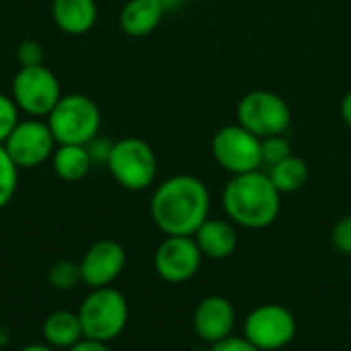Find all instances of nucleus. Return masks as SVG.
Listing matches in <instances>:
<instances>
[{"label":"nucleus","mask_w":351,"mask_h":351,"mask_svg":"<svg viewBox=\"0 0 351 351\" xmlns=\"http://www.w3.org/2000/svg\"><path fill=\"white\" fill-rule=\"evenodd\" d=\"M95 0H51V16L56 27L66 35H84L97 23Z\"/></svg>","instance_id":"obj_16"},{"label":"nucleus","mask_w":351,"mask_h":351,"mask_svg":"<svg viewBox=\"0 0 351 351\" xmlns=\"http://www.w3.org/2000/svg\"><path fill=\"white\" fill-rule=\"evenodd\" d=\"M19 351H56L53 348H49L47 343H31V346H25L23 350Z\"/></svg>","instance_id":"obj_30"},{"label":"nucleus","mask_w":351,"mask_h":351,"mask_svg":"<svg viewBox=\"0 0 351 351\" xmlns=\"http://www.w3.org/2000/svg\"><path fill=\"white\" fill-rule=\"evenodd\" d=\"M19 113L21 111H19L16 103L12 101V97L0 93V146L4 144V140L10 136V132L21 121Z\"/></svg>","instance_id":"obj_23"},{"label":"nucleus","mask_w":351,"mask_h":351,"mask_svg":"<svg viewBox=\"0 0 351 351\" xmlns=\"http://www.w3.org/2000/svg\"><path fill=\"white\" fill-rule=\"evenodd\" d=\"M212 351H261L257 346H253L245 335H230L214 346H210Z\"/></svg>","instance_id":"obj_26"},{"label":"nucleus","mask_w":351,"mask_h":351,"mask_svg":"<svg viewBox=\"0 0 351 351\" xmlns=\"http://www.w3.org/2000/svg\"><path fill=\"white\" fill-rule=\"evenodd\" d=\"M68 351H111L107 343H101V341H93V339H86L82 337L76 346H72Z\"/></svg>","instance_id":"obj_28"},{"label":"nucleus","mask_w":351,"mask_h":351,"mask_svg":"<svg viewBox=\"0 0 351 351\" xmlns=\"http://www.w3.org/2000/svg\"><path fill=\"white\" fill-rule=\"evenodd\" d=\"M296 331L298 325L294 315L276 302L259 304L243 323V335L261 351H278L290 346L296 337Z\"/></svg>","instance_id":"obj_9"},{"label":"nucleus","mask_w":351,"mask_h":351,"mask_svg":"<svg viewBox=\"0 0 351 351\" xmlns=\"http://www.w3.org/2000/svg\"><path fill=\"white\" fill-rule=\"evenodd\" d=\"M237 311L224 296H208L193 311V331L204 346H214L232 335Z\"/></svg>","instance_id":"obj_13"},{"label":"nucleus","mask_w":351,"mask_h":351,"mask_svg":"<svg viewBox=\"0 0 351 351\" xmlns=\"http://www.w3.org/2000/svg\"><path fill=\"white\" fill-rule=\"evenodd\" d=\"M51 167L58 179L76 183L84 179L93 167L86 146L80 144H58L51 154Z\"/></svg>","instance_id":"obj_18"},{"label":"nucleus","mask_w":351,"mask_h":351,"mask_svg":"<svg viewBox=\"0 0 351 351\" xmlns=\"http://www.w3.org/2000/svg\"><path fill=\"white\" fill-rule=\"evenodd\" d=\"M202 255L212 261H222L234 255L239 247L237 224L222 218H208L193 234Z\"/></svg>","instance_id":"obj_14"},{"label":"nucleus","mask_w":351,"mask_h":351,"mask_svg":"<svg viewBox=\"0 0 351 351\" xmlns=\"http://www.w3.org/2000/svg\"><path fill=\"white\" fill-rule=\"evenodd\" d=\"M125 267V249L113 239H101L93 243L80 261L82 284L88 288L111 286Z\"/></svg>","instance_id":"obj_12"},{"label":"nucleus","mask_w":351,"mask_h":351,"mask_svg":"<svg viewBox=\"0 0 351 351\" xmlns=\"http://www.w3.org/2000/svg\"><path fill=\"white\" fill-rule=\"evenodd\" d=\"M350 280H351V261H350Z\"/></svg>","instance_id":"obj_33"},{"label":"nucleus","mask_w":351,"mask_h":351,"mask_svg":"<svg viewBox=\"0 0 351 351\" xmlns=\"http://www.w3.org/2000/svg\"><path fill=\"white\" fill-rule=\"evenodd\" d=\"M47 282H49V286H51L53 290H58V292L74 290V288L82 282L80 263H74V261H68V259L56 261V263L47 269Z\"/></svg>","instance_id":"obj_20"},{"label":"nucleus","mask_w":351,"mask_h":351,"mask_svg":"<svg viewBox=\"0 0 351 351\" xmlns=\"http://www.w3.org/2000/svg\"><path fill=\"white\" fill-rule=\"evenodd\" d=\"M341 117H343L346 125L351 130V90H348L341 99Z\"/></svg>","instance_id":"obj_29"},{"label":"nucleus","mask_w":351,"mask_h":351,"mask_svg":"<svg viewBox=\"0 0 351 351\" xmlns=\"http://www.w3.org/2000/svg\"><path fill=\"white\" fill-rule=\"evenodd\" d=\"M237 123L263 140L288 132L292 109L274 90H251L237 105Z\"/></svg>","instance_id":"obj_6"},{"label":"nucleus","mask_w":351,"mask_h":351,"mask_svg":"<svg viewBox=\"0 0 351 351\" xmlns=\"http://www.w3.org/2000/svg\"><path fill=\"white\" fill-rule=\"evenodd\" d=\"M189 351H212V348H193V350Z\"/></svg>","instance_id":"obj_32"},{"label":"nucleus","mask_w":351,"mask_h":351,"mask_svg":"<svg viewBox=\"0 0 351 351\" xmlns=\"http://www.w3.org/2000/svg\"><path fill=\"white\" fill-rule=\"evenodd\" d=\"M41 337L53 350H70L84 337L78 313L56 311L47 315L41 325Z\"/></svg>","instance_id":"obj_17"},{"label":"nucleus","mask_w":351,"mask_h":351,"mask_svg":"<svg viewBox=\"0 0 351 351\" xmlns=\"http://www.w3.org/2000/svg\"><path fill=\"white\" fill-rule=\"evenodd\" d=\"M269 179H271V183L276 185V189L284 195H288V193H296V191H300L304 185H306V181H308V175H311V171H308V165H306V160H302L300 156H288V158H284L282 162H278V165H274V167H269Z\"/></svg>","instance_id":"obj_19"},{"label":"nucleus","mask_w":351,"mask_h":351,"mask_svg":"<svg viewBox=\"0 0 351 351\" xmlns=\"http://www.w3.org/2000/svg\"><path fill=\"white\" fill-rule=\"evenodd\" d=\"M111 146H113V142H109V140H105V138H101V136H97L95 140H90V142L86 144V150H88V154H90L93 165H107Z\"/></svg>","instance_id":"obj_27"},{"label":"nucleus","mask_w":351,"mask_h":351,"mask_svg":"<svg viewBox=\"0 0 351 351\" xmlns=\"http://www.w3.org/2000/svg\"><path fill=\"white\" fill-rule=\"evenodd\" d=\"M222 206L230 222L247 230L271 226L282 210V193L267 173L251 171L232 175L222 191Z\"/></svg>","instance_id":"obj_2"},{"label":"nucleus","mask_w":351,"mask_h":351,"mask_svg":"<svg viewBox=\"0 0 351 351\" xmlns=\"http://www.w3.org/2000/svg\"><path fill=\"white\" fill-rule=\"evenodd\" d=\"M16 185H19V167L12 162L4 146H0V210H4L12 202L16 193Z\"/></svg>","instance_id":"obj_21"},{"label":"nucleus","mask_w":351,"mask_h":351,"mask_svg":"<svg viewBox=\"0 0 351 351\" xmlns=\"http://www.w3.org/2000/svg\"><path fill=\"white\" fill-rule=\"evenodd\" d=\"M292 156V144L286 138V134H278V136H269L261 140V158L263 165L274 167L278 162H282L284 158Z\"/></svg>","instance_id":"obj_22"},{"label":"nucleus","mask_w":351,"mask_h":351,"mask_svg":"<svg viewBox=\"0 0 351 351\" xmlns=\"http://www.w3.org/2000/svg\"><path fill=\"white\" fill-rule=\"evenodd\" d=\"M105 167L111 177L130 191L148 189L158 173L156 152L142 138H121L113 142Z\"/></svg>","instance_id":"obj_5"},{"label":"nucleus","mask_w":351,"mask_h":351,"mask_svg":"<svg viewBox=\"0 0 351 351\" xmlns=\"http://www.w3.org/2000/svg\"><path fill=\"white\" fill-rule=\"evenodd\" d=\"M350 321H351V302H350Z\"/></svg>","instance_id":"obj_34"},{"label":"nucleus","mask_w":351,"mask_h":351,"mask_svg":"<svg viewBox=\"0 0 351 351\" xmlns=\"http://www.w3.org/2000/svg\"><path fill=\"white\" fill-rule=\"evenodd\" d=\"M10 93L19 111L39 119L47 117L62 99L60 80L47 66L19 68L12 78Z\"/></svg>","instance_id":"obj_7"},{"label":"nucleus","mask_w":351,"mask_h":351,"mask_svg":"<svg viewBox=\"0 0 351 351\" xmlns=\"http://www.w3.org/2000/svg\"><path fill=\"white\" fill-rule=\"evenodd\" d=\"M160 2H162V6H165V8L169 10V8H175L177 4H181L183 0H160Z\"/></svg>","instance_id":"obj_31"},{"label":"nucleus","mask_w":351,"mask_h":351,"mask_svg":"<svg viewBox=\"0 0 351 351\" xmlns=\"http://www.w3.org/2000/svg\"><path fill=\"white\" fill-rule=\"evenodd\" d=\"M78 319L82 335L86 339L109 343L125 331V325L130 321V306L119 290L111 286L95 288L82 300L78 308Z\"/></svg>","instance_id":"obj_3"},{"label":"nucleus","mask_w":351,"mask_h":351,"mask_svg":"<svg viewBox=\"0 0 351 351\" xmlns=\"http://www.w3.org/2000/svg\"><path fill=\"white\" fill-rule=\"evenodd\" d=\"M2 146L19 169H37L51 160L58 142L47 121L39 117H29L16 123Z\"/></svg>","instance_id":"obj_10"},{"label":"nucleus","mask_w":351,"mask_h":351,"mask_svg":"<svg viewBox=\"0 0 351 351\" xmlns=\"http://www.w3.org/2000/svg\"><path fill=\"white\" fill-rule=\"evenodd\" d=\"M212 156L216 165L230 175L259 171L263 165L261 138L253 136L239 123L224 125L212 136Z\"/></svg>","instance_id":"obj_8"},{"label":"nucleus","mask_w":351,"mask_h":351,"mask_svg":"<svg viewBox=\"0 0 351 351\" xmlns=\"http://www.w3.org/2000/svg\"><path fill=\"white\" fill-rule=\"evenodd\" d=\"M202 259L193 237H167L154 253V269L165 282L183 284L199 271Z\"/></svg>","instance_id":"obj_11"},{"label":"nucleus","mask_w":351,"mask_h":351,"mask_svg":"<svg viewBox=\"0 0 351 351\" xmlns=\"http://www.w3.org/2000/svg\"><path fill=\"white\" fill-rule=\"evenodd\" d=\"M47 125L58 144L86 146L99 136L101 109L99 105L80 93L62 95L58 105L47 115Z\"/></svg>","instance_id":"obj_4"},{"label":"nucleus","mask_w":351,"mask_h":351,"mask_svg":"<svg viewBox=\"0 0 351 351\" xmlns=\"http://www.w3.org/2000/svg\"><path fill=\"white\" fill-rule=\"evenodd\" d=\"M165 12L160 0H128L119 12V27L128 37H146L156 31Z\"/></svg>","instance_id":"obj_15"},{"label":"nucleus","mask_w":351,"mask_h":351,"mask_svg":"<svg viewBox=\"0 0 351 351\" xmlns=\"http://www.w3.org/2000/svg\"><path fill=\"white\" fill-rule=\"evenodd\" d=\"M331 243L341 255L351 257V214L335 222L331 228Z\"/></svg>","instance_id":"obj_25"},{"label":"nucleus","mask_w":351,"mask_h":351,"mask_svg":"<svg viewBox=\"0 0 351 351\" xmlns=\"http://www.w3.org/2000/svg\"><path fill=\"white\" fill-rule=\"evenodd\" d=\"M16 60L21 64V68H29V66H43L45 62V49L37 39H25L19 49H16Z\"/></svg>","instance_id":"obj_24"},{"label":"nucleus","mask_w":351,"mask_h":351,"mask_svg":"<svg viewBox=\"0 0 351 351\" xmlns=\"http://www.w3.org/2000/svg\"><path fill=\"white\" fill-rule=\"evenodd\" d=\"M210 189L195 175H173L150 197L152 222L165 237H193L210 218Z\"/></svg>","instance_id":"obj_1"}]
</instances>
